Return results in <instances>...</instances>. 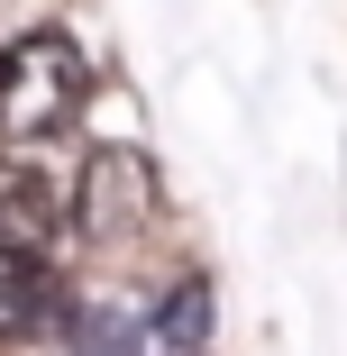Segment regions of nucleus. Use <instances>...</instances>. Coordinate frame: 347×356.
<instances>
[{
  "instance_id": "f257e3e1",
  "label": "nucleus",
  "mask_w": 347,
  "mask_h": 356,
  "mask_svg": "<svg viewBox=\"0 0 347 356\" xmlns=\"http://www.w3.org/2000/svg\"><path fill=\"white\" fill-rule=\"evenodd\" d=\"M92 64L64 28H28L19 46H0V137H55L83 110Z\"/></svg>"
},
{
  "instance_id": "f03ea898",
  "label": "nucleus",
  "mask_w": 347,
  "mask_h": 356,
  "mask_svg": "<svg viewBox=\"0 0 347 356\" xmlns=\"http://www.w3.org/2000/svg\"><path fill=\"white\" fill-rule=\"evenodd\" d=\"M64 210L83 220V238H137L156 210V165L137 147H101V156H83V192Z\"/></svg>"
},
{
  "instance_id": "7ed1b4c3",
  "label": "nucleus",
  "mask_w": 347,
  "mask_h": 356,
  "mask_svg": "<svg viewBox=\"0 0 347 356\" xmlns=\"http://www.w3.org/2000/svg\"><path fill=\"white\" fill-rule=\"evenodd\" d=\"M64 238V192L46 165L0 156V256H46Z\"/></svg>"
},
{
  "instance_id": "20e7f679",
  "label": "nucleus",
  "mask_w": 347,
  "mask_h": 356,
  "mask_svg": "<svg viewBox=\"0 0 347 356\" xmlns=\"http://www.w3.org/2000/svg\"><path fill=\"white\" fill-rule=\"evenodd\" d=\"M201 347H211V283L201 274H183L147 311H128V338H119V356H201Z\"/></svg>"
},
{
  "instance_id": "39448f33",
  "label": "nucleus",
  "mask_w": 347,
  "mask_h": 356,
  "mask_svg": "<svg viewBox=\"0 0 347 356\" xmlns=\"http://www.w3.org/2000/svg\"><path fill=\"white\" fill-rule=\"evenodd\" d=\"M37 320H55V274H46V256H0V338H28Z\"/></svg>"
}]
</instances>
